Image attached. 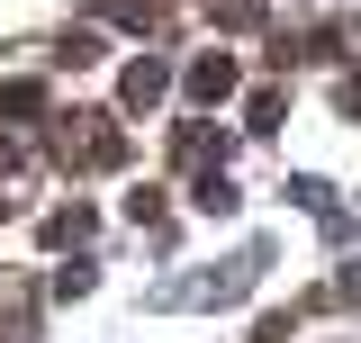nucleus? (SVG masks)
<instances>
[{"mask_svg":"<svg viewBox=\"0 0 361 343\" xmlns=\"http://www.w3.org/2000/svg\"><path fill=\"white\" fill-rule=\"evenodd\" d=\"M289 199H298V208H334V190H325L316 172H298V181H289Z\"/></svg>","mask_w":361,"mask_h":343,"instance_id":"1a4fd4ad","label":"nucleus"},{"mask_svg":"<svg viewBox=\"0 0 361 343\" xmlns=\"http://www.w3.org/2000/svg\"><path fill=\"white\" fill-rule=\"evenodd\" d=\"M334 289H343V299H353V307H361V262H353V271H343V280H334Z\"/></svg>","mask_w":361,"mask_h":343,"instance_id":"9b49d317","label":"nucleus"},{"mask_svg":"<svg viewBox=\"0 0 361 343\" xmlns=\"http://www.w3.org/2000/svg\"><path fill=\"white\" fill-rule=\"evenodd\" d=\"M190 208H199V217H235V181H226V172H199Z\"/></svg>","mask_w":361,"mask_h":343,"instance_id":"7ed1b4c3","label":"nucleus"},{"mask_svg":"<svg viewBox=\"0 0 361 343\" xmlns=\"http://www.w3.org/2000/svg\"><path fill=\"white\" fill-rule=\"evenodd\" d=\"M163 90H172V64H163V54H135L127 82H118V100H127V109H154Z\"/></svg>","mask_w":361,"mask_h":343,"instance_id":"f257e3e1","label":"nucleus"},{"mask_svg":"<svg viewBox=\"0 0 361 343\" xmlns=\"http://www.w3.org/2000/svg\"><path fill=\"white\" fill-rule=\"evenodd\" d=\"M63 64H73V73H82V64H99V37H90V28H73V37H63Z\"/></svg>","mask_w":361,"mask_h":343,"instance_id":"9d476101","label":"nucleus"},{"mask_svg":"<svg viewBox=\"0 0 361 343\" xmlns=\"http://www.w3.org/2000/svg\"><path fill=\"white\" fill-rule=\"evenodd\" d=\"M0 118H45V82H0Z\"/></svg>","mask_w":361,"mask_h":343,"instance_id":"423d86ee","label":"nucleus"},{"mask_svg":"<svg viewBox=\"0 0 361 343\" xmlns=\"http://www.w3.org/2000/svg\"><path fill=\"white\" fill-rule=\"evenodd\" d=\"M217 28H262V0H208Z\"/></svg>","mask_w":361,"mask_h":343,"instance_id":"6e6552de","label":"nucleus"},{"mask_svg":"<svg viewBox=\"0 0 361 343\" xmlns=\"http://www.w3.org/2000/svg\"><path fill=\"white\" fill-rule=\"evenodd\" d=\"M90 289H99V262H63V271H54V299H90Z\"/></svg>","mask_w":361,"mask_h":343,"instance_id":"0eeeda50","label":"nucleus"},{"mask_svg":"<svg viewBox=\"0 0 361 343\" xmlns=\"http://www.w3.org/2000/svg\"><path fill=\"white\" fill-rule=\"evenodd\" d=\"M90 226H99L90 208H54L45 217V244H90Z\"/></svg>","mask_w":361,"mask_h":343,"instance_id":"39448f33","label":"nucleus"},{"mask_svg":"<svg viewBox=\"0 0 361 343\" xmlns=\"http://www.w3.org/2000/svg\"><path fill=\"white\" fill-rule=\"evenodd\" d=\"M235 82H244L235 54H199V64H190V100H235Z\"/></svg>","mask_w":361,"mask_h":343,"instance_id":"f03ea898","label":"nucleus"},{"mask_svg":"<svg viewBox=\"0 0 361 343\" xmlns=\"http://www.w3.org/2000/svg\"><path fill=\"white\" fill-rule=\"evenodd\" d=\"M280 118H289V100H280V90H253V100H244V136H271Z\"/></svg>","mask_w":361,"mask_h":343,"instance_id":"20e7f679","label":"nucleus"}]
</instances>
